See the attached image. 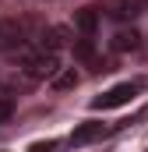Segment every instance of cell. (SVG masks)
I'll return each instance as SVG.
<instances>
[{"instance_id": "9", "label": "cell", "mask_w": 148, "mask_h": 152, "mask_svg": "<svg viewBox=\"0 0 148 152\" xmlns=\"http://www.w3.org/2000/svg\"><path fill=\"white\" fill-rule=\"evenodd\" d=\"M57 149V142H39V145H32L28 152H53Z\"/></svg>"}, {"instance_id": "2", "label": "cell", "mask_w": 148, "mask_h": 152, "mask_svg": "<svg viewBox=\"0 0 148 152\" xmlns=\"http://www.w3.org/2000/svg\"><path fill=\"white\" fill-rule=\"evenodd\" d=\"M106 134V127L99 124V120H85V124H78L71 131V149H81V145H92V142H99Z\"/></svg>"}, {"instance_id": "7", "label": "cell", "mask_w": 148, "mask_h": 152, "mask_svg": "<svg viewBox=\"0 0 148 152\" xmlns=\"http://www.w3.org/2000/svg\"><path fill=\"white\" fill-rule=\"evenodd\" d=\"M74 85H78V71H74V67L53 78V88H74Z\"/></svg>"}, {"instance_id": "1", "label": "cell", "mask_w": 148, "mask_h": 152, "mask_svg": "<svg viewBox=\"0 0 148 152\" xmlns=\"http://www.w3.org/2000/svg\"><path fill=\"white\" fill-rule=\"evenodd\" d=\"M141 78H134V81H120V85H113V88H106L102 96H95L92 99V110H116V106H127L138 92H141Z\"/></svg>"}, {"instance_id": "6", "label": "cell", "mask_w": 148, "mask_h": 152, "mask_svg": "<svg viewBox=\"0 0 148 152\" xmlns=\"http://www.w3.org/2000/svg\"><path fill=\"white\" fill-rule=\"evenodd\" d=\"M74 57H78V60H92V57H95V42H92V39H78V42H74Z\"/></svg>"}, {"instance_id": "8", "label": "cell", "mask_w": 148, "mask_h": 152, "mask_svg": "<svg viewBox=\"0 0 148 152\" xmlns=\"http://www.w3.org/2000/svg\"><path fill=\"white\" fill-rule=\"evenodd\" d=\"M11 113H14V103L0 96V124H7V120H11Z\"/></svg>"}, {"instance_id": "10", "label": "cell", "mask_w": 148, "mask_h": 152, "mask_svg": "<svg viewBox=\"0 0 148 152\" xmlns=\"http://www.w3.org/2000/svg\"><path fill=\"white\" fill-rule=\"evenodd\" d=\"M138 4V11H148V0H134Z\"/></svg>"}, {"instance_id": "4", "label": "cell", "mask_w": 148, "mask_h": 152, "mask_svg": "<svg viewBox=\"0 0 148 152\" xmlns=\"http://www.w3.org/2000/svg\"><path fill=\"white\" fill-rule=\"evenodd\" d=\"M134 14H141L134 0H110L106 4V18H113V21H131Z\"/></svg>"}, {"instance_id": "3", "label": "cell", "mask_w": 148, "mask_h": 152, "mask_svg": "<svg viewBox=\"0 0 148 152\" xmlns=\"http://www.w3.org/2000/svg\"><path fill=\"white\" fill-rule=\"evenodd\" d=\"M99 18H102V11H95V7H81V11L74 14V28L81 32V39H95Z\"/></svg>"}, {"instance_id": "11", "label": "cell", "mask_w": 148, "mask_h": 152, "mask_svg": "<svg viewBox=\"0 0 148 152\" xmlns=\"http://www.w3.org/2000/svg\"><path fill=\"white\" fill-rule=\"evenodd\" d=\"M0 25H4V21H0Z\"/></svg>"}, {"instance_id": "5", "label": "cell", "mask_w": 148, "mask_h": 152, "mask_svg": "<svg viewBox=\"0 0 148 152\" xmlns=\"http://www.w3.org/2000/svg\"><path fill=\"white\" fill-rule=\"evenodd\" d=\"M110 46L116 50V53H127V50H138V46H141V32H138L134 25H131V28H120V32L113 36V42H110Z\"/></svg>"}]
</instances>
